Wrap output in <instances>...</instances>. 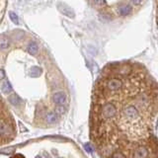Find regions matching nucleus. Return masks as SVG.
Masks as SVG:
<instances>
[{"mask_svg": "<svg viewBox=\"0 0 158 158\" xmlns=\"http://www.w3.org/2000/svg\"><path fill=\"white\" fill-rule=\"evenodd\" d=\"M8 100H9V102H10V103L14 106H19L20 103H21V99L18 97V95H16V94L10 95Z\"/></svg>", "mask_w": 158, "mask_h": 158, "instance_id": "9", "label": "nucleus"}, {"mask_svg": "<svg viewBox=\"0 0 158 158\" xmlns=\"http://www.w3.org/2000/svg\"><path fill=\"white\" fill-rule=\"evenodd\" d=\"M6 74H5V71L3 70V69H0V80H3L4 78H5Z\"/></svg>", "mask_w": 158, "mask_h": 158, "instance_id": "14", "label": "nucleus"}, {"mask_svg": "<svg viewBox=\"0 0 158 158\" xmlns=\"http://www.w3.org/2000/svg\"><path fill=\"white\" fill-rule=\"evenodd\" d=\"M157 85L144 67L109 64L96 82L91 139L103 158H157Z\"/></svg>", "mask_w": 158, "mask_h": 158, "instance_id": "1", "label": "nucleus"}, {"mask_svg": "<svg viewBox=\"0 0 158 158\" xmlns=\"http://www.w3.org/2000/svg\"><path fill=\"white\" fill-rule=\"evenodd\" d=\"M59 10L62 14H63V15H66V16H68V17H70V18L74 17V11L70 8V7H68L67 5H64V4L63 5H59Z\"/></svg>", "mask_w": 158, "mask_h": 158, "instance_id": "4", "label": "nucleus"}, {"mask_svg": "<svg viewBox=\"0 0 158 158\" xmlns=\"http://www.w3.org/2000/svg\"><path fill=\"white\" fill-rule=\"evenodd\" d=\"M53 102H54L57 105H63L65 103V100H66V96L63 92H57L55 94H53L52 96Z\"/></svg>", "mask_w": 158, "mask_h": 158, "instance_id": "2", "label": "nucleus"}, {"mask_svg": "<svg viewBox=\"0 0 158 158\" xmlns=\"http://www.w3.org/2000/svg\"><path fill=\"white\" fill-rule=\"evenodd\" d=\"M57 106L59 107H57V110H55V113H57V115H62V114L64 113V108L61 105H57Z\"/></svg>", "mask_w": 158, "mask_h": 158, "instance_id": "13", "label": "nucleus"}, {"mask_svg": "<svg viewBox=\"0 0 158 158\" xmlns=\"http://www.w3.org/2000/svg\"><path fill=\"white\" fill-rule=\"evenodd\" d=\"M41 71L42 70L39 68V67H32L31 74H32V76H34V77H37V76H38L40 73H41Z\"/></svg>", "mask_w": 158, "mask_h": 158, "instance_id": "12", "label": "nucleus"}, {"mask_svg": "<svg viewBox=\"0 0 158 158\" xmlns=\"http://www.w3.org/2000/svg\"><path fill=\"white\" fill-rule=\"evenodd\" d=\"M10 158H26L23 154H20V153H17V154H14L13 156H11Z\"/></svg>", "mask_w": 158, "mask_h": 158, "instance_id": "15", "label": "nucleus"}, {"mask_svg": "<svg viewBox=\"0 0 158 158\" xmlns=\"http://www.w3.org/2000/svg\"><path fill=\"white\" fill-rule=\"evenodd\" d=\"M9 17H10V20L12 21L14 24H18V23H19V21H18V16L16 15V13L12 12V11L9 12Z\"/></svg>", "mask_w": 158, "mask_h": 158, "instance_id": "10", "label": "nucleus"}, {"mask_svg": "<svg viewBox=\"0 0 158 158\" xmlns=\"http://www.w3.org/2000/svg\"><path fill=\"white\" fill-rule=\"evenodd\" d=\"M27 50H28V52H29L30 54H33V55L37 54V53H38V50H39L38 45H37L36 43H31L29 46H28Z\"/></svg>", "mask_w": 158, "mask_h": 158, "instance_id": "8", "label": "nucleus"}, {"mask_svg": "<svg viewBox=\"0 0 158 158\" xmlns=\"http://www.w3.org/2000/svg\"><path fill=\"white\" fill-rule=\"evenodd\" d=\"M1 91L5 94H8V93L12 92V86H11L10 82L9 81H4L1 85Z\"/></svg>", "mask_w": 158, "mask_h": 158, "instance_id": "7", "label": "nucleus"}, {"mask_svg": "<svg viewBox=\"0 0 158 158\" xmlns=\"http://www.w3.org/2000/svg\"><path fill=\"white\" fill-rule=\"evenodd\" d=\"M57 118H59V115L55 112H50L46 115V121L48 124H52V123L57 122Z\"/></svg>", "mask_w": 158, "mask_h": 158, "instance_id": "5", "label": "nucleus"}, {"mask_svg": "<svg viewBox=\"0 0 158 158\" xmlns=\"http://www.w3.org/2000/svg\"><path fill=\"white\" fill-rule=\"evenodd\" d=\"M36 158H42V157H41V156H37Z\"/></svg>", "mask_w": 158, "mask_h": 158, "instance_id": "17", "label": "nucleus"}, {"mask_svg": "<svg viewBox=\"0 0 158 158\" xmlns=\"http://www.w3.org/2000/svg\"><path fill=\"white\" fill-rule=\"evenodd\" d=\"M132 7L129 4H122L118 6V14L121 16H127L129 13H131Z\"/></svg>", "mask_w": 158, "mask_h": 158, "instance_id": "3", "label": "nucleus"}, {"mask_svg": "<svg viewBox=\"0 0 158 158\" xmlns=\"http://www.w3.org/2000/svg\"><path fill=\"white\" fill-rule=\"evenodd\" d=\"M131 2L133 5H140L141 0H131Z\"/></svg>", "mask_w": 158, "mask_h": 158, "instance_id": "16", "label": "nucleus"}, {"mask_svg": "<svg viewBox=\"0 0 158 158\" xmlns=\"http://www.w3.org/2000/svg\"><path fill=\"white\" fill-rule=\"evenodd\" d=\"M92 1H93V3H94L95 5L98 6V7H103V6L107 5L106 0H92Z\"/></svg>", "mask_w": 158, "mask_h": 158, "instance_id": "11", "label": "nucleus"}, {"mask_svg": "<svg viewBox=\"0 0 158 158\" xmlns=\"http://www.w3.org/2000/svg\"><path fill=\"white\" fill-rule=\"evenodd\" d=\"M10 46V41L5 36L0 37V50H7Z\"/></svg>", "mask_w": 158, "mask_h": 158, "instance_id": "6", "label": "nucleus"}]
</instances>
